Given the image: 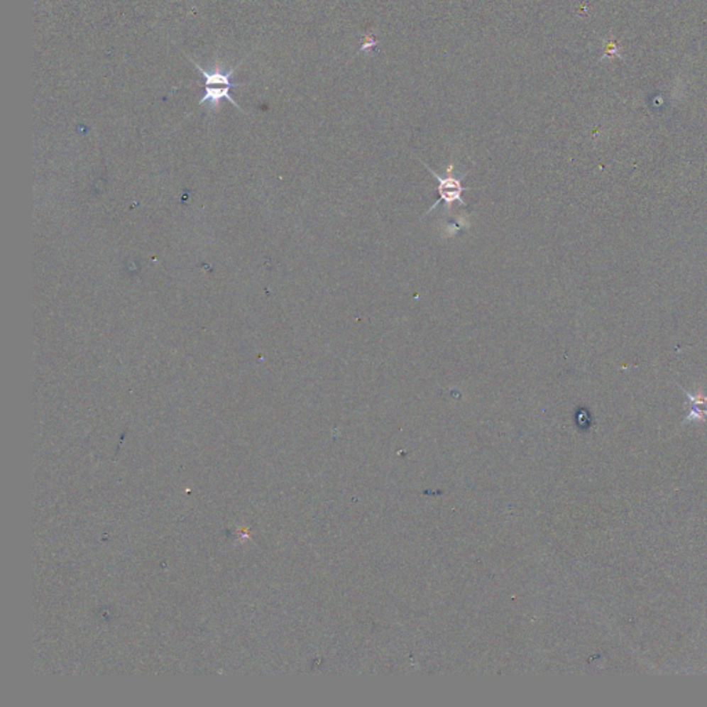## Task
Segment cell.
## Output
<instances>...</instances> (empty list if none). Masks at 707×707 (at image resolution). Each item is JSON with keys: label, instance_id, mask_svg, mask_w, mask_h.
<instances>
[{"label": "cell", "instance_id": "1", "mask_svg": "<svg viewBox=\"0 0 707 707\" xmlns=\"http://www.w3.org/2000/svg\"><path fill=\"white\" fill-rule=\"evenodd\" d=\"M420 162L429 170V175L437 180V190H438V194H439V199L429 207V210H427L426 214L431 213L435 207H438L442 202L446 203V209H451L454 206V203L456 202L460 203V206H463V207L467 206L466 202L463 201V198H461V194L464 191H471L474 188H471V187H463L461 181H463V178L467 176L468 173H464L463 176L460 177L454 176V163H451L449 168L446 169L448 176L442 177L439 176L435 170H432L429 165H426L423 160H420Z\"/></svg>", "mask_w": 707, "mask_h": 707}, {"label": "cell", "instance_id": "2", "mask_svg": "<svg viewBox=\"0 0 707 707\" xmlns=\"http://www.w3.org/2000/svg\"><path fill=\"white\" fill-rule=\"evenodd\" d=\"M187 58H190V60L192 61V64H194L195 70H197V71H199V72L202 74L203 77H204V80H206V87H209V86H227V87L234 89V87H241V86H245L243 83H234V82H232V76H234V74L239 70V67L243 64V60H242V61H239V62H238V64H236L232 70H229L228 72H223V68H221L223 65H220V64H216L214 70L209 72V71L203 70L202 67H201L199 64H197V62H195L191 57H188V55H187Z\"/></svg>", "mask_w": 707, "mask_h": 707}, {"label": "cell", "instance_id": "3", "mask_svg": "<svg viewBox=\"0 0 707 707\" xmlns=\"http://www.w3.org/2000/svg\"><path fill=\"white\" fill-rule=\"evenodd\" d=\"M206 93L203 96L202 100L199 102L201 105H204L207 104L209 108L214 112L219 111L220 108V104H221V100H227V102H231L232 105H235L241 112H245L239 105L238 102L234 100V97L229 94V90L231 87H227V86H220V87H214V86H209V87H204Z\"/></svg>", "mask_w": 707, "mask_h": 707}, {"label": "cell", "instance_id": "4", "mask_svg": "<svg viewBox=\"0 0 707 707\" xmlns=\"http://www.w3.org/2000/svg\"><path fill=\"white\" fill-rule=\"evenodd\" d=\"M684 393H685V395H686V397L691 400V402H692V412H691V415L688 416V420H691V419H696V420H699V419H705V417H707V409H702V407H701V406H705V407H707V395H703V394H696V395H692V394H689V393H688V391H685V390H684Z\"/></svg>", "mask_w": 707, "mask_h": 707}, {"label": "cell", "instance_id": "5", "mask_svg": "<svg viewBox=\"0 0 707 707\" xmlns=\"http://www.w3.org/2000/svg\"><path fill=\"white\" fill-rule=\"evenodd\" d=\"M376 45H378V42H376V39H375L373 33H366V35L363 36V39H362V46L359 48V51L366 50V49H372V48H375Z\"/></svg>", "mask_w": 707, "mask_h": 707}]
</instances>
